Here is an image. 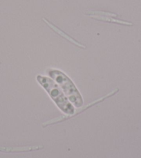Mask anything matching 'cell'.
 <instances>
[{
    "label": "cell",
    "instance_id": "cell-1",
    "mask_svg": "<svg viewBox=\"0 0 141 158\" xmlns=\"http://www.w3.org/2000/svg\"><path fill=\"white\" fill-rule=\"evenodd\" d=\"M37 80L39 83V84L46 90L48 94L50 95L52 99L55 101L59 108L62 111L68 115H71L74 114L75 109L71 106V104L69 103L66 97L61 92L60 89H59L57 85L50 78L38 76Z\"/></svg>",
    "mask_w": 141,
    "mask_h": 158
},
{
    "label": "cell",
    "instance_id": "cell-2",
    "mask_svg": "<svg viewBox=\"0 0 141 158\" xmlns=\"http://www.w3.org/2000/svg\"><path fill=\"white\" fill-rule=\"evenodd\" d=\"M49 74L50 77L55 78L59 84L61 85L65 94L75 106L80 107L83 105V101L81 95L71 80H70L66 75L58 70H51L49 72Z\"/></svg>",
    "mask_w": 141,
    "mask_h": 158
},
{
    "label": "cell",
    "instance_id": "cell-3",
    "mask_svg": "<svg viewBox=\"0 0 141 158\" xmlns=\"http://www.w3.org/2000/svg\"><path fill=\"white\" fill-rule=\"evenodd\" d=\"M118 91H119V89H118V88L115 89V90H114V91H112L111 92H110L109 94L105 96V97L100 98H99V99L95 100V101H94V102H92V103H91L90 104H89L88 106H86L85 107H84V108H80L78 111L75 112L74 114H73L71 115H68V116H61V117H57V118H53V119H51V120H50V121H46V122L42 123V128H46V126H49V125H53V124H55V123H58L62 122V121H64L67 120V119H69V118H70L74 117L76 116V115H78V114H79L80 113H81V112L85 111L86 110H87V109L89 108H91V107L94 106L95 105H96L97 103H99L100 102H102V101H103L104 100H105L106 98H109L110 97H111V96L114 95L115 94H116V93Z\"/></svg>",
    "mask_w": 141,
    "mask_h": 158
},
{
    "label": "cell",
    "instance_id": "cell-4",
    "mask_svg": "<svg viewBox=\"0 0 141 158\" xmlns=\"http://www.w3.org/2000/svg\"><path fill=\"white\" fill-rule=\"evenodd\" d=\"M44 148V146H21V147H0V152L3 153H25L42 150Z\"/></svg>",
    "mask_w": 141,
    "mask_h": 158
},
{
    "label": "cell",
    "instance_id": "cell-5",
    "mask_svg": "<svg viewBox=\"0 0 141 158\" xmlns=\"http://www.w3.org/2000/svg\"><path fill=\"white\" fill-rule=\"evenodd\" d=\"M43 19H44V20L45 21V22H46V23L48 25H49V26L50 27V28H51V29H52L53 31H55L56 33H58L59 35H60L61 36H62V37H63L64 38H65V39H66V40H68L69 41L71 42L72 43H73V44H75V45H77V46H78L79 47H80V48H83V49H86V47H85V46H84V45H83L82 44L79 43V42L76 41L75 40H74L73 38H72L71 37H70L69 35H68L67 34H66V33H64V32H63L62 31V30L59 29L57 27H55V25H53V24H52L51 23H50V22H49L48 21H46V19L44 18Z\"/></svg>",
    "mask_w": 141,
    "mask_h": 158
},
{
    "label": "cell",
    "instance_id": "cell-6",
    "mask_svg": "<svg viewBox=\"0 0 141 158\" xmlns=\"http://www.w3.org/2000/svg\"><path fill=\"white\" fill-rule=\"evenodd\" d=\"M92 18H94L98 20H102V21H106L109 22H113V23H117L119 24H124V25H128V26H131L132 23L125 21H121L119 19H115L114 18H110V17H104V16H100V15H90Z\"/></svg>",
    "mask_w": 141,
    "mask_h": 158
}]
</instances>
